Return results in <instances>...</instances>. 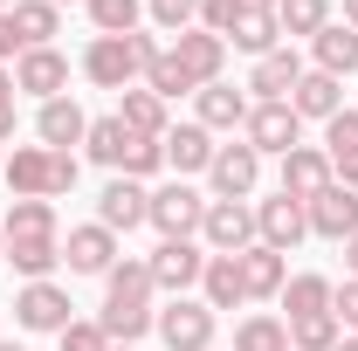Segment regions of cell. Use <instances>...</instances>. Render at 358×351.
Wrapping results in <instances>:
<instances>
[{"mask_svg":"<svg viewBox=\"0 0 358 351\" xmlns=\"http://www.w3.org/2000/svg\"><path fill=\"white\" fill-rule=\"evenodd\" d=\"M0 351H28V345H0Z\"/></svg>","mask_w":358,"mask_h":351,"instance_id":"obj_51","label":"cell"},{"mask_svg":"<svg viewBox=\"0 0 358 351\" xmlns=\"http://www.w3.org/2000/svg\"><path fill=\"white\" fill-rule=\"evenodd\" d=\"M7 262L21 268L28 282H55V268H62V234H7Z\"/></svg>","mask_w":358,"mask_h":351,"instance_id":"obj_20","label":"cell"},{"mask_svg":"<svg viewBox=\"0 0 358 351\" xmlns=\"http://www.w3.org/2000/svg\"><path fill=\"white\" fill-rule=\"evenodd\" d=\"M62 262H69V275H110V268H117V234H110L103 220L69 227V234H62Z\"/></svg>","mask_w":358,"mask_h":351,"instance_id":"obj_12","label":"cell"},{"mask_svg":"<svg viewBox=\"0 0 358 351\" xmlns=\"http://www.w3.org/2000/svg\"><path fill=\"white\" fill-rule=\"evenodd\" d=\"M338 338H345V324L324 310V317H296L289 324V351H338Z\"/></svg>","mask_w":358,"mask_h":351,"instance_id":"obj_35","label":"cell"},{"mask_svg":"<svg viewBox=\"0 0 358 351\" xmlns=\"http://www.w3.org/2000/svg\"><path fill=\"white\" fill-rule=\"evenodd\" d=\"M200 248H207V255H241V248H255V207H248V200H207Z\"/></svg>","mask_w":358,"mask_h":351,"instance_id":"obj_7","label":"cell"},{"mask_svg":"<svg viewBox=\"0 0 358 351\" xmlns=\"http://www.w3.org/2000/svg\"><path fill=\"white\" fill-rule=\"evenodd\" d=\"M0 103H14V69H0Z\"/></svg>","mask_w":358,"mask_h":351,"instance_id":"obj_46","label":"cell"},{"mask_svg":"<svg viewBox=\"0 0 358 351\" xmlns=\"http://www.w3.org/2000/svg\"><path fill=\"white\" fill-rule=\"evenodd\" d=\"M303 234H310V214H303V200H289V193H268V200H255V241H262V248L289 255Z\"/></svg>","mask_w":358,"mask_h":351,"instance_id":"obj_9","label":"cell"},{"mask_svg":"<svg viewBox=\"0 0 358 351\" xmlns=\"http://www.w3.org/2000/svg\"><path fill=\"white\" fill-rule=\"evenodd\" d=\"M331 186V159H324V145H296V152H282V186L275 193H289V200H317Z\"/></svg>","mask_w":358,"mask_h":351,"instance_id":"obj_18","label":"cell"},{"mask_svg":"<svg viewBox=\"0 0 358 351\" xmlns=\"http://www.w3.org/2000/svg\"><path fill=\"white\" fill-rule=\"evenodd\" d=\"M117 117H124L138 138H166V131H173V124H166V96H159V89H145V83L117 89Z\"/></svg>","mask_w":358,"mask_h":351,"instance_id":"obj_27","label":"cell"},{"mask_svg":"<svg viewBox=\"0 0 358 351\" xmlns=\"http://www.w3.org/2000/svg\"><path fill=\"white\" fill-rule=\"evenodd\" d=\"M0 262H7V227H0Z\"/></svg>","mask_w":358,"mask_h":351,"instance_id":"obj_49","label":"cell"},{"mask_svg":"<svg viewBox=\"0 0 358 351\" xmlns=\"http://www.w3.org/2000/svg\"><path fill=\"white\" fill-rule=\"evenodd\" d=\"M345 275H352V282H358V234H352V241H345Z\"/></svg>","mask_w":358,"mask_h":351,"instance_id":"obj_45","label":"cell"},{"mask_svg":"<svg viewBox=\"0 0 358 351\" xmlns=\"http://www.w3.org/2000/svg\"><path fill=\"white\" fill-rule=\"evenodd\" d=\"M255 7H282V0H255Z\"/></svg>","mask_w":358,"mask_h":351,"instance_id":"obj_50","label":"cell"},{"mask_svg":"<svg viewBox=\"0 0 358 351\" xmlns=\"http://www.w3.org/2000/svg\"><path fill=\"white\" fill-rule=\"evenodd\" d=\"M234 351H289V324L282 317H241L234 324Z\"/></svg>","mask_w":358,"mask_h":351,"instance_id":"obj_33","label":"cell"},{"mask_svg":"<svg viewBox=\"0 0 358 351\" xmlns=\"http://www.w3.org/2000/svg\"><path fill=\"white\" fill-rule=\"evenodd\" d=\"M152 296H159V289H152L145 255H124V262L103 275V317H96V324H103V338H110V345H138V338L159 324Z\"/></svg>","mask_w":358,"mask_h":351,"instance_id":"obj_1","label":"cell"},{"mask_svg":"<svg viewBox=\"0 0 358 351\" xmlns=\"http://www.w3.org/2000/svg\"><path fill=\"white\" fill-rule=\"evenodd\" d=\"M331 289H338L331 275H289V282H282V310H289V324H296V317H324V310H331Z\"/></svg>","mask_w":358,"mask_h":351,"instance_id":"obj_30","label":"cell"},{"mask_svg":"<svg viewBox=\"0 0 358 351\" xmlns=\"http://www.w3.org/2000/svg\"><path fill=\"white\" fill-rule=\"evenodd\" d=\"M345 28H358V0H345Z\"/></svg>","mask_w":358,"mask_h":351,"instance_id":"obj_47","label":"cell"},{"mask_svg":"<svg viewBox=\"0 0 358 351\" xmlns=\"http://www.w3.org/2000/svg\"><path fill=\"white\" fill-rule=\"evenodd\" d=\"M275 21H282V35H303V42H310V35L331 28V0H282Z\"/></svg>","mask_w":358,"mask_h":351,"instance_id":"obj_34","label":"cell"},{"mask_svg":"<svg viewBox=\"0 0 358 351\" xmlns=\"http://www.w3.org/2000/svg\"><path fill=\"white\" fill-rule=\"evenodd\" d=\"M131 145H138V131L110 110V117H90V138H83V152L96 159V166H110V173H124V159H131Z\"/></svg>","mask_w":358,"mask_h":351,"instance_id":"obj_25","label":"cell"},{"mask_svg":"<svg viewBox=\"0 0 358 351\" xmlns=\"http://www.w3.org/2000/svg\"><path fill=\"white\" fill-rule=\"evenodd\" d=\"M214 324H221V317L200 303V296H173V303L159 310L152 331H159L166 351H214Z\"/></svg>","mask_w":358,"mask_h":351,"instance_id":"obj_5","label":"cell"},{"mask_svg":"<svg viewBox=\"0 0 358 351\" xmlns=\"http://www.w3.org/2000/svg\"><path fill=\"white\" fill-rule=\"evenodd\" d=\"M331 317H338L345 331H358V282H352V275H345V282L331 289Z\"/></svg>","mask_w":358,"mask_h":351,"instance_id":"obj_42","label":"cell"},{"mask_svg":"<svg viewBox=\"0 0 358 351\" xmlns=\"http://www.w3.org/2000/svg\"><path fill=\"white\" fill-rule=\"evenodd\" d=\"M35 131H42L48 152H69V145H83V138H90V117H83L76 96H48L42 117H35Z\"/></svg>","mask_w":358,"mask_h":351,"instance_id":"obj_22","label":"cell"},{"mask_svg":"<svg viewBox=\"0 0 358 351\" xmlns=\"http://www.w3.org/2000/svg\"><path fill=\"white\" fill-rule=\"evenodd\" d=\"M0 7H21V0H0Z\"/></svg>","mask_w":358,"mask_h":351,"instance_id":"obj_53","label":"cell"},{"mask_svg":"<svg viewBox=\"0 0 358 351\" xmlns=\"http://www.w3.org/2000/svg\"><path fill=\"white\" fill-rule=\"evenodd\" d=\"M159 145H166L173 179H193V173H207V166H214V131H207V124H173Z\"/></svg>","mask_w":358,"mask_h":351,"instance_id":"obj_19","label":"cell"},{"mask_svg":"<svg viewBox=\"0 0 358 351\" xmlns=\"http://www.w3.org/2000/svg\"><path fill=\"white\" fill-rule=\"evenodd\" d=\"M0 227L7 234H55V200H14Z\"/></svg>","mask_w":358,"mask_h":351,"instance_id":"obj_36","label":"cell"},{"mask_svg":"<svg viewBox=\"0 0 358 351\" xmlns=\"http://www.w3.org/2000/svg\"><path fill=\"white\" fill-rule=\"evenodd\" d=\"M21 55H28V42H21V28H14V14L0 7V69H7V62H21Z\"/></svg>","mask_w":358,"mask_h":351,"instance_id":"obj_43","label":"cell"},{"mask_svg":"<svg viewBox=\"0 0 358 351\" xmlns=\"http://www.w3.org/2000/svg\"><path fill=\"white\" fill-rule=\"evenodd\" d=\"M248 7H255V0H200V28L227 42V35L241 28V14H248Z\"/></svg>","mask_w":358,"mask_h":351,"instance_id":"obj_39","label":"cell"},{"mask_svg":"<svg viewBox=\"0 0 358 351\" xmlns=\"http://www.w3.org/2000/svg\"><path fill=\"white\" fill-rule=\"evenodd\" d=\"M7 14H14V28H21V42H28V48H55L62 7H48V0H21V7H7Z\"/></svg>","mask_w":358,"mask_h":351,"instance_id":"obj_31","label":"cell"},{"mask_svg":"<svg viewBox=\"0 0 358 351\" xmlns=\"http://www.w3.org/2000/svg\"><path fill=\"white\" fill-rule=\"evenodd\" d=\"M200 303L214 310V317H221V310H241V303H248V289H241V262H234V255H207V275H200Z\"/></svg>","mask_w":358,"mask_h":351,"instance_id":"obj_26","label":"cell"},{"mask_svg":"<svg viewBox=\"0 0 358 351\" xmlns=\"http://www.w3.org/2000/svg\"><path fill=\"white\" fill-rule=\"evenodd\" d=\"M90 28L96 35H138V14H145V0H83Z\"/></svg>","mask_w":358,"mask_h":351,"instance_id":"obj_32","label":"cell"},{"mask_svg":"<svg viewBox=\"0 0 358 351\" xmlns=\"http://www.w3.org/2000/svg\"><path fill=\"white\" fill-rule=\"evenodd\" d=\"M14 131H21V117H14V103H0V145H7Z\"/></svg>","mask_w":358,"mask_h":351,"instance_id":"obj_44","label":"cell"},{"mask_svg":"<svg viewBox=\"0 0 358 351\" xmlns=\"http://www.w3.org/2000/svg\"><path fill=\"white\" fill-rule=\"evenodd\" d=\"M145 268H152V289H166V296H193L200 275H207V248H200V241H159V248L145 255Z\"/></svg>","mask_w":358,"mask_h":351,"instance_id":"obj_6","label":"cell"},{"mask_svg":"<svg viewBox=\"0 0 358 351\" xmlns=\"http://www.w3.org/2000/svg\"><path fill=\"white\" fill-rule=\"evenodd\" d=\"M303 83V62H296V48H268L262 62H255V76H248V103H289V89Z\"/></svg>","mask_w":358,"mask_h":351,"instance_id":"obj_16","label":"cell"},{"mask_svg":"<svg viewBox=\"0 0 358 351\" xmlns=\"http://www.w3.org/2000/svg\"><path fill=\"white\" fill-rule=\"evenodd\" d=\"M0 179H7V159H0Z\"/></svg>","mask_w":358,"mask_h":351,"instance_id":"obj_54","label":"cell"},{"mask_svg":"<svg viewBox=\"0 0 358 351\" xmlns=\"http://www.w3.org/2000/svg\"><path fill=\"white\" fill-rule=\"evenodd\" d=\"M76 152H48V145H14V159H7V179L0 186H14V200H55V193H69L76 186Z\"/></svg>","mask_w":358,"mask_h":351,"instance_id":"obj_3","label":"cell"},{"mask_svg":"<svg viewBox=\"0 0 358 351\" xmlns=\"http://www.w3.org/2000/svg\"><path fill=\"white\" fill-rule=\"evenodd\" d=\"M338 351H358V331H345V338H338Z\"/></svg>","mask_w":358,"mask_h":351,"instance_id":"obj_48","label":"cell"},{"mask_svg":"<svg viewBox=\"0 0 358 351\" xmlns=\"http://www.w3.org/2000/svg\"><path fill=\"white\" fill-rule=\"evenodd\" d=\"M145 14H152L166 35H186V28H200V0H145Z\"/></svg>","mask_w":358,"mask_h":351,"instance_id":"obj_38","label":"cell"},{"mask_svg":"<svg viewBox=\"0 0 358 351\" xmlns=\"http://www.w3.org/2000/svg\"><path fill=\"white\" fill-rule=\"evenodd\" d=\"M227 48H241V55H255V62H262L268 48H282V21H275V7H248L241 28L227 35Z\"/></svg>","mask_w":358,"mask_h":351,"instance_id":"obj_29","label":"cell"},{"mask_svg":"<svg viewBox=\"0 0 358 351\" xmlns=\"http://www.w3.org/2000/svg\"><path fill=\"white\" fill-rule=\"evenodd\" d=\"M110 351H131V345H110Z\"/></svg>","mask_w":358,"mask_h":351,"instance_id":"obj_55","label":"cell"},{"mask_svg":"<svg viewBox=\"0 0 358 351\" xmlns=\"http://www.w3.org/2000/svg\"><path fill=\"white\" fill-rule=\"evenodd\" d=\"M289 110H296V117H317V124H331V117L345 110V83L324 76V69H303V83L289 89Z\"/></svg>","mask_w":358,"mask_h":351,"instance_id":"obj_23","label":"cell"},{"mask_svg":"<svg viewBox=\"0 0 358 351\" xmlns=\"http://www.w3.org/2000/svg\"><path fill=\"white\" fill-rule=\"evenodd\" d=\"M193 96H200V117L193 124H207V131H241L248 110H255L248 89H227V83H207V89H193Z\"/></svg>","mask_w":358,"mask_h":351,"instance_id":"obj_24","label":"cell"},{"mask_svg":"<svg viewBox=\"0 0 358 351\" xmlns=\"http://www.w3.org/2000/svg\"><path fill=\"white\" fill-rule=\"evenodd\" d=\"M303 214H310V234H324V241H352V234H358V193L331 179L317 200H303Z\"/></svg>","mask_w":358,"mask_h":351,"instance_id":"obj_13","label":"cell"},{"mask_svg":"<svg viewBox=\"0 0 358 351\" xmlns=\"http://www.w3.org/2000/svg\"><path fill=\"white\" fill-rule=\"evenodd\" d=\"M96 220H103L110 234H131V227H145V220H152V186L117 173L103 193H96Z\"/></svg>","mask_w":358,"mask_h":351,"instance_id":"obj_11","label":"cell"},{"mask_svg":"<svg viewBox=\"0 0 358 351\" xmlns=\"http://www.w3.org/2000/svg\"><path fill=\"white\" fill-rule=\"evenodd\" d=\"M200 220H207V193H193L186 179L152 186V227L166 241H200Z\"/></svg>","mask_w":358,"mask_h":351,"instance_id":"obj_4","label":"cell"},{"mask_svg":"<svg viewBox=\"0 0 358 351\" xmlns=\"http://www.w3.org/2000/svg\"><path fill=\"white\" fill-rule=\"evenodd\" d=\"M55 338H62V351H110V338H103V324H96V317H69Z\"/></svg>","mask_w":358,"mask_h":351,"instance_id":"obj_41","label":"cell"},{"mask_svg":"<svg viewBox=\"0 0 358 351\" xmlns=\"http://www.w3.org/2000/svg\"><path fill=\"white\" fill-rule=\"evenodd\" d=\"M173 55H179V69L193 76V89L221 83V69H227V42H221V35H207V28H186V35L173 42Z\"/></svg>","mask_w":358,"mask_h":351,"instance_id":"obj_17","label":"cell"},{"mask_svg":"<svg viewBox=\"0 0 358 351\" xmlns=\"http://www.w3.org/2000/svg\"><path fill=\"white\" fill-rule=\"evenodd\" d=\"M14 324H21V331H62V324H69V289H62V282H21Z\"/></svg>","mask_w":358,"mask_h":351,"instance_id":"obj_14","label":"cell"},{"mask_svg":"<svg viewBox=\"0 0 358 351\" xmlns=\"http://www.w3.org/2000/svg\"><path fill=\"white\" fill-rule=\"evenodd\" d=\"M234 262H241V289H248V303H268V296H282V282H289V262H282L275 248H262V241H255V248H241Z\"/></svg>","mask_w":358,"mask_h":351,"instance_id":"obj_21","label":"cell"},{"mask_svg":"<svg viewBox=\"0 0 358 351\" xmlns=\"http://www.w3.org/2000/svg\"><path fill=\"white\" fill-rule=\"evenodd\" d=\"M14 89H28V96H69V55L62 48H28L21 62H14Z\"/></svg>","mask_w":358,"mask_h":351,"instance_id":"obj_15","label":"cell"},{"mask_svg":"<svg viewBox=\"0 0 358 351\" xmlns=\"http://www.w3.org/2000/svg\"><path fill=\"white\" fill-rule=\"evenodd\" d=\"M241 145H255L262 159H282V152L303 145V117H296L289 103H255L248 124H241Z\"/></svg>","mask_w":358,"mask_h":351,"instance_id":"obj_8","label":"cell"},{"mask_svg":"<svg viewBox=\"0 0 358 351\" xmlns=\"http://www.w3.org/2000/svg\"><path fill=\"white\" fill-rule=\"evenodd\" d=\"M145 89H159V96L173 103V96H186V89H193V76L179 69V55H173V48H159V62L145 69Z\"/></svg>","mask_w":358,"mask_h":351,"instance_id":"obj_37","label":"cell"},{"mask_svg":"<svg viewBox=\"0 0 358 351\" xmlns=\"http://www.w3.org/2000/svg\"><path fill=\"white\" fill-rule=\"evenodd\" d=\"M310 55H317V69H324V76H338V83H345V76L358 69V28L331 21L324 35H310Z\"/></svg>","mask_w":358,"mask_h":351,"instance_id":"obj_28","label":"cell"},{"mask_svg":"<svg viewBox=\"0 0 358 351\" xmlns=\"http://www.w3.org/2000/svg\"><path fill=\"white\" fill-rule=\"evenodd\" d=\"M159 62V35H96V42L83 48V76L96 89H131L145 69Z\"/></svg>","mask_w":358,"mask_h":351,"instance_id":"obj_2","label":"cell"},{"mask_svg":"<svg viewBox=\"0 0 358 351\" xmlns=\"http://www.w3.org/2000/svg\"><path fill=\"white\" fill-rule=\"evenodd\" d=\"M48 7H69V0H48Z\"/></svg>","mask_w":358,"mask_h":351,"instance_id":"obj_52","label":"cell"},{"mask_svg":"<svg viewBox=\"0 0 358 351\" xmlns=\"http://www.w3.org/2000/svg\"><path fill=\"white\" fill-rule=\"evenodd\" d=\"M358 152V110H338L331 124H324V159L338 166V159H352Z\"/></svg>","mask_w":358,"mask_h":351,"instance_id":"obj_40","label":"cell"},{"mask_svg":"<svg viewBox=\"0 0 358 351\" xmlns=\"http://www.w3.org/2000/svg\"><path fill=\"white\" fill-rule=\"evenodd\" d=\"M214 200H255V186H262V152L255 145H214Z\"/></svg>","mask_w":358,"mask_h":351,"instance_id":"obj_10","label":"cell"}]
</instances>
